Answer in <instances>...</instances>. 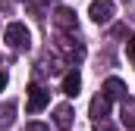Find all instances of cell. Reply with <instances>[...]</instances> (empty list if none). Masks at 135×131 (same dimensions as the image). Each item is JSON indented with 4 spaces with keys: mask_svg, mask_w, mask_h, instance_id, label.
<instances>
[{
    "mask_svg": "<svg viewBox=\"0 0 135 131\" xmlns=\"http://www.w3.org/2000/svg\"><path fill=\"white\" fill-rule=\"evenodd\" d=\"M3 41H6L13 50H28V44H32V34H28V28H25L22 22H13V25H6Z\"/></svg>",
    "mask_w": 135,
    "mask_h": 131,
    "instance_id": "6da1fadb",
    "label": "cell"
},
{
    "mask_svg": "<svg viewBox=\"0 0 135 131\" xmlns=\"http://www.w3.org/2000/svg\"><path fill=\"white\" fill-rule=\"evenodd\" d=\"M57 47L66 53L69 63H82V59H85V44L75 41V34H66V31H63L60 37H57Z\"/></svg>",
    "mask_w": 135,
    "mask_h": 131,
    "instance_id": "7a4b0ae2",
    "label": "cell"
},
{
    "mask_svg": "<svg viewBox=\"0 0 135 131\" xmlns=\"http://www.w3.org/2000/svg\"><path fill=\"white\" fill-rule=\"evenodd\" d=\"M54 22H57V28L66 34H79V19H75V13L69 9V6H60L57 13H54Z\"/></svg>",
    "mask_w": 135,
    "mask_h": 131,
    "instance_id": "3957f363",
    "label": "cell"
},
{
    "mask_svg": "<svg viewBox=\"0 0 135 131\" xmlns=\"http://www.w3.org/2000/svg\"><path fill=\"white\" fill-rule=\"evenodd\" d=\"M47 103H50V91H44L41 84H32V88H28V103H25V109L35 116V112H41Z\"/></svg>",
    "mask_w": 135,
    "mask_h": 131,
    "instance_id": "277c9868",
    "label": "cell"
},
{
    "mask_svg": "<svg viewBox=\"0 0 135 131\" xmlns=\"http://www.w3.org/2000/svg\"><path fill=\"white\" fill-rule=\"evenodd\" d=\"M88 16L104 25V22H110L113 19V0H91V6H88Z\"/></svg>",
    "mask_w": 135,
    "mask_h": 131,
    "instance_id": "5b68a950",
    "label": "cell"
},
{
    "mask_svg": "<svg viewBox=\"0 0 135 131\" xmlns=\"http://www.w3.org/2000/svg\"><path fill=\"white\" fill-rule=\"evenodd\" d=\"M104 97L107 100H123L126 97V81L123 78H107L104 81Z\"/></svg>",
    "mask_w": 135,
    "mask_h": 131,
    "instance_id": "8992f818",
    "label": "cell"
},
{
    "mask_svg": "<svg viewBox=\"0 0 135 131\" xmlns=\"http://www.w3.org/2000/svg\"><path fill=\"white\" fill-rule=\"evenodd\" d=\"M107 112H110V100L104 97V94H98V97L91 100V119H94V125H101L104 119H107Z\"/></svg>",
    "mask_w": 135,
    "mask_h": 131,
    "instance_id": "52a82bcc",
    "label": "cell"
},
{
    "mask_svg": "<svg viewBox=\"0 0 135 131\" xmlns=\"http://www.w3.org/2000/svg\"><path fill=\"white\" fill-rule=\"evenodd\" d=\"M54 122H57V128H63V131H69V125H72V106H57L54 109Z\"/></svg>",
    "mask_w": 135,
    "mask_h": 131,
    "instance_id": "ba28073f",
    "label": "cell"
},
{
    "mask_svg": "<svg viewBox=\"0 0 135 131\" xmlns=\"http://www.w3.org/2000/svg\"><path fill=\"white\" fill-rule=\"evenodd\" d=\"M119 119L126 128H135V100L123 97V106H119Z\"/></svg>",
    "mask_w": 135,
    "mask_h": 131,
    "instance_id": "9c48e42d",
    "label": "cell"
},
{
    "mask_svg": "<svg viewBox=\"0 0 135 131\" xmlns=\"http://www.w3.org/2000/svg\"><path fill=\"white\" fill-rule=\"evenodd\" d=\"M79 88H82V78H79V72H66V78H63V94L75 97V94H79Z\"/></svg>",
    "mask_w": 135,
    "mask_h": 131,
    "instance_id": "30bf717a",
    "label": "cell"
},
{
    "mask_svg": "<svg viewBox=\"0 0 135 131\" xmlns=\"http://www.w3.org/2000/svg\"><path fill=\"white\" fill-rule=\"evenodd\" d=\"M13 112H16V103H13V100L0 106V119H3V122H9V119H13Z\"/></svg>",
    "mask_w": 135,
    "mask_h": 131,
    "instance_id": "8fae6325",
    "label": "cell"
},
{
    "mask_svg": "<svg viewBox=\"0 0 135 131\" xmlns=\"http://www.w3.org/2000/svg\"><path fill=\"white\" fill-rule=\"evenodd\" d=\"M126 56H129V59L135 63V34L129 37V41H126Z\"/></svg>",
    "mask_w": 135,
    "mask_h": 131,
    "instance_id": "7c38bea8",
    "label": "cell"
},
{
    "mask_svg": "<svg viewBox=\"0 0 135 131\" xmlns=\"http://www.w3.org/2000/svg\"><path fill=\"white\" fill-rule=\"evenodd\" d=\"M22 131H50L47 125H41V122H32V125H25Z\"/></svg>",
    "mask_w": 135,
    "mask_h": 131,
    "instance_id": "4fadbf2b",
    "label": "cell"
},
{
    "mask_svg": "<svg viewBox=\"0 0 135 131\" xmlns=\"http://www.w3.org/2000/svg\"><path fill=\"white\" fill-rule=\"evenodd\" d=\"M3 88H6V72L0 69V91H3Z\"/></svg>",
    "mask_w": 135,
    "mask_h": 131,
    "instance_id": "5bb4252c",
    "label": "cell"
},
{
    "mask_svg": "<svg viewBox=\"0 0 135 131\" xmlns=\"http://www.w3.org/2000/svg\"><path fill=\"white\" fill-rule=\"evenodd\" d=\"M104 131H110V128H104Z\"/></svg>",
    "mask_w": 135,
    "mask_h": 131,
    "instance_id": "9a60e30c",
    "label": "cell"
},
{
    "mask_svg": "<svg viewBox=\"0 0 135 131\" xmlns=\"http://www.w3.org/2000/svg\"><path fill=\"white\" fill-rule=\"evenodd\" d=\"M25 3H28V0H25Z\"/></svg>",
    "mask_w": 135,
    "mask_h": 131,
    "instance_id": "2e32d148",
    "label": "cell"
},
{
    "mask_svg": "<svg viewBox=\"0 0 135 131\" xmlns=\"http://www.w3.org/2000/svg\"><path fill=\"white\" fill-rule=\"evenodd\" d=\"M132 131H135V128H132Z\"/></svg>",
    "mask_w": 135,
    "mask_h": 131,
    "instance_id": "e0dca14e",
    "label": "cell"
}]
</instances>
